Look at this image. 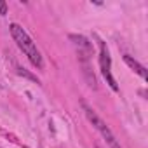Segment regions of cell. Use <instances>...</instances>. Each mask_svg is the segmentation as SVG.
I'll list each match as a JSON object with an SVG mask.
<instances>
[{
	"label": "cell",
	"instance_id": "3957f363",
	"mask_svg": "<svg viewBox=\"0 0 148 148\" xmlns=\"http://www.w3.org/2000/svg\"><path fill=\"white\" fill-rule=\"evenodd\" d=\"M99 68H101V73H103V77L106 79L108 86L113 91H119V84H117L115 77L112 75V58H110V51L105 45V42L99 44Z\"/></svg>",
	"mask_w": 148,
	"mask_h": 148
},
{
	"label": "cell",
	"instance_id": "52a82bcc",
	"mask_svg": "<svg viewBox=\"0 0 148 148\" xmlns=\"http://www.w3.org/2000/svg\"><path fill=\"white\" fill-rule=\"evenodd\" d=\"M7 14V4L4 0H0V16H5Z\"/></svg>",
	"mask_w": 148,
	"mask_h": 148
},
{
	"label": "cell",
	"instance_id": "5b68a950",
	"mask_svg": "<svg viewBox=\"0 0 148 148\" xmlns=\"http://www.w3.org/2000/svg\"><path fill=\"white\" fill-rule=\"evenodd\" d=\"M124 61H125V64H127L132 71H136V73H138L141 79H146V70H145V66H143V64H139V63H138L136 59H132L129 54H125V56H124Z\"/></svg>",
	"mask_w": 148,
	"mask_h": 148
},
{
	"label": "cell",
	"instance_id": "8992f818",
	"mask_svg": "<svg viewBox=\"0 0 148 148\" xmlns=\"http://www.w3.org/2000/svg\"><path fill=\"white\" fill-rule=\"evenodd\" d=\"M18 73H19V75H23V77H26V79H30V80H35V82L38 84V79H37V77H33V75H30V73H28L25 68H18Z\"/></svg>",
	"mask_w": 148,
	"mask_h": 148
},
{
	"label": "cell",
	"instance_id": "277c9868",
	"mask_svg": "<svg viewBox=\"0 0 148 148\" xmlns=\"http://www.w3.org/2000/svg\"><path fill=\"white\" fill-rule=\"evenodd\" d=\"M70 40L73 42L77 52H79V59L82 64H89V59L92 58V44L82 37V35H70Z\"/></svg>",
	"mask_w": 148,
	"mask_h": 148
},
{
	"label": "cell",
	"instance_id": "6da1fadb",
	"mask_svg": "<svg viewBox=\"0 0 148 148\" xmlns=\"http://www.w3.org/2000/svg\"><path fill=\"white\" fill-rule=\"evenodd\" d=\"M9 28H11V35H12V38L16 40L18 47L26 54V58L32 61V64H33V66H37L38 70H42V68H44L42 54H40V51L37 49L35 42L32 40V37L28 35V32H26L21 25H18V23H12Z\"/></svg>",
	"mask_w": 148,
	"mask_h": 148
},
{
	"label": "cell",
	"instance_id": "7a4b0ae2",
	"mask_svg": "<svg viewBox=\"0 0 148 148\" xmlns=\"http://www.w3.org/2000/svg\"><path fill=\"white\" fill-rule=\"evenodd\" d=\"M82 108H84V113H86V117L89 119V122L101 132V136H103V139L108 143V146H110V148H120V145H119V141L115 139L113 132H112L110 127L101 120V117H99L91 106H87V103H84V101H82Z\"/></svg>",
	"mask_w": 148,
	"mask_h": 148
}]
</instances>
